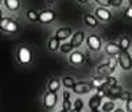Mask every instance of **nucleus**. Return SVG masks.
Wrapping results in <instances>:
<instances>
[{"mask_svg":"<svg viewBox=\"0 0 132 112\" xmlns=\"http://www.w3.org/2000/svg\"><path fill=\"white\" fill-rule=\"evenodd\" d=\"M129 98H131V94L128 93V91H124L122 95H121V100H125V101H127V100H129Z\"/></svg>","mask_w":132,"mask_h":112,"instance_id":"72a5a7b5","label":"nucleus"},{"mask_svg":"<svg viewBox=\"0 0 132 112\" xmlns=\"http://www.w3.org/2000/svg\"><path fill=\"white\" fill-rule=\"evenodd\" d=\"M3 19V12H2V8H0V21Z\"/></svg>","mask_w":132,"mask_h":112,"instance_id":"58836bf2","label":"nucleus"},{"mask_svg":"<svg viewBox=\"0 0 132 112\" xmlns=\"http://www.w3.org/2000/svg\"><path fill=\"white\" fill-rule=\"evenodd\" d=\"M16 57H18V62L19 64H29V62L32 61V53L30 50H29L28 47H25V46H22V47L18 48V54H16Z\"/></svg>","mask_w":132,"mask_h":112,"instance_id":"20e7f679","label":"nucleus"},{"mask_svg":"<svg viewBox=\"0 0 132 112\" xmlns=\"http://www.w3.org/2000/svg\"><path fill=\"white\" fill-rule=\"evenodd\" d=\"M72 29L70 28H59L58 31L55 32V37L58 40H68L69 37H72Z\"/></svg>","mask_w":132,"mask_h":112,"instance_id":"4468645a","label":"nucleus"},{"mask_svg":"<svg viewBox=\"0 0 132 112\" xmlns=\"http://www.w3.org/2000/svg\"><path fill=\"white\" fill-rule=\"evenodd\" d=\"M59 112H68V111H63V109H62V111H59Z\"/></svg>","mask_w":132,"mask_h":112,"instance_id":"37998d69","label":"nucleus"},{"mask_svg":"<svg viewBox=\"0 0 132 112\" xmlns=\"http://www.w3.org/2000/svg\"><path fill=\"white\" fill-rule=\"evenodd\" d=\"M62 97H63V100H69V98H70V91L65 90V91H63V94H62Z\"/></svg>","mask_w":132,"mask_h":112,"instance_id":"f704fd0d","label":"nucleus"},{"mask_svg":"<svg viewBox=\"0 0 132 112\" xmlns=\"http://www.w3.org/2000/svg\"><path fill=\"white\" fill-rule=\"evenodd\" d=\"M102 112H113L114 111V101H106L101 105Z\"/></svg>","mask_w":132,"mask_h":112,"instance_id":"5701e85b","label":"nucleus"},{"mask_svg":"<svg viewBox=\"0 0 132 112\" xmlns=\"http://www.w3.org/2000/svg\"><path fill=\"white\" fill-rule=\"evenodd\" d=\"M47 2H48V3H54L55 0H47Z\"/></svg>","mask_w":132,"mask_h":112,"instance_id":"a19ab883","label":"nucleus"},{"mask_svg":"<svg viewBox=\"0 0 132 112\" xmlns=\"http://www.w3.org/2000/svg\"><path fill=\"white\" fill-rule=\"evenodd\" d=\"M87 46H88V48L92 50V51H99V50L102 48L101 37L96 36V35H89L87 37Z\"/></svg>","mask_w":132,"mask_h":112,"instance_id":"39448f33","label":"nucleus"},{"mask_svg":"<svg viewBox=\"0 0 132 112\" xmlns=\"http://www.w3.org/2000/svg\"><path fill=\"white\" fill-rule=\"evenodd\" d=\"M96 95L101 98H105L106 97V89L105 87H101V89H96Z\"/></svg>","mask_w":132,"mask_h":112,"instance_id":"7c9ffc66","label":"nucleus"},{"mask_svg":"<svg viewBox=\"0 0 132 112\" xmlns=\"http://www.w3.org/2000/svg\"><path fill=\"white\" fill-rule=\"evenodd\" d=\"M61 80H58V79H51V80L48 82V91H51V93H56L58 90L61 89Z\"/></svg>","mask_w":132,"mask_h":112,"instance_id":"a211bd4d","label":"nucleus"},{"mask_svg":"<svg viewBox=\"0 0 132 112\" xmlns=\"http://www.w3.org/2000/svg\"><path fill=\"white\" fill-rule=\"evenodd\" d=\"M78 2H80V3H82V4H85V3H88L89 0H78Z\"/></svg>","mask_w":132,"mask_h":112,"instance_id":"e433bc0d","label":"nucleus"},{"mask_svg":"<svg viewBox=\"0 0 132 112\" xmlns=\"http://www.w3.org/2000/svg\"><path fill=\"white\" fill-rule=\"evenodd\" d=\"M125 108H127L128 112H132V97H131L129 100H127V105H125Z\"/></svg>","mask_w":132,"mask_h":112,"instance_id":"473e14b6","label":"nucleus"},{"mask_svg":"<svg viewBox=\"0 0 132 112\" xmlns=\"http://www.w3.org/2000/svg\"><path fill=\"white\" fill-rule=\"evenodd\" d=\"M124 3V0H110V6L113 7H121Z\"/></svg>","mask_w":132,"mask_h":112,"instance_id":"2f4dec72","label":"nucleus"},{"mask_svg":"<svg viewBox=\"0 0 132 112\" xmlns=\"http://www.w3.org/2000/svg\"><path fill=\"white\" fill-rule=\"evenodd\" d=\"M117 85V79H116L114 76H107V82L105 87H111V86H116Z\"/></svg>","mask_w":132,"mask_h":112,"instance_id":"cd10ccee","label":"nucleus"},{"mask_svg":"<svg viewBox=\"0 0 132 112\" xmlns=\"http://www.w3.org/2000/svg\"><path fill=\"white\" fill-rule=\"evenodd\" d=\"M105 51H106V54H109V55H118V54L121 53V48H120V46L117 43L107 41L106 46H105Z\"/></svg>","mask_w":132,"mask_h":112,"instance_id":"ddd939ff","label":"nucleus"},{"mask_svg":"<svg viewBox=\"0 0 132 112\" xmlns=\"http://www.w3.org/2000/svg\"><path fill=\"white\" fill-rule=\"evenodd\" d=\"M117 64L122 71H129L132 68V57L128 51H121L117 55Z\"/></svg>","mask_w":132,"mask_h":112,"instance_id":"f03ea898","label":"nucleus"},{"mask_svg":"<svg viewBox=\"0 0 132 112\" xmlns=\"http://www.w3.org/2000/svg\"><path fill=\"white\" fill-rule=\"evenodd\" d=\"M84 37H85V33L82 31H78L76 33L72 35V40H70V44H72L73 48H77L78 46H81V43L84 41Z\"/></svg>","mask_w":132,"mask_h":112,"instance_id":"f8f14e48","label":"nucleus"},{"mask_svg":"<svg viewBox=\"0 0 132 112\" xmlns=\"http://www.w3.org/2000/svg\"><path fill=\"white\" fill-rule=\"evenodd\" d=\"M84 24L89 28H96L98 26V19H96V17L87 14V15H84Z\"/></svg>","mask_w":132,"mask_h":112,"instance_id":"f3484780","label":"nucleus"},{"mask_svg":"<svg viewBox=\"0 0 132 112\" xmlns=\"http://www.w3.org/2000/svg\"><path fill=\"white\" fill-rule=\"evenodd\" d=\"M116 65H117V58H113L111 61L109 62H106V64H102V65H99L98 66V75L99 76H111V73L116 71Z\"/></svg>","mask_w":132,"mask_h":112,"instance_id":"f257e3e1","label":"nucleus"},{"mask_svg":"<svg viewBox=\"0 0 132 112\" xmlns=\"http://www.w3.org/2000/svg\"><path fill=\"white\" fill-rule=\"evenodd\" d=\"M106 82H107V78H105V76H94L89 80L91 86H92L94 89H101V87H105Z\"/></svg>","mask_w":132,"mask_h":112,"instance_id":"2eb2a0df","label":"nucleus"},{"mask_svg":"<svg viewBox=\"0 0 132 112\" xmlns=\"http://www.w3.org/2000/svg\"><path fill=\"white\" fill-rule=\"evenodd\" d=\"M69 112H81V111H77V109H72V111H69Z\"/></svg>","mask_w":132,"mask_h":112,"instance_id":"ea45409f","label":"nucleus"},{"mask_svg":"<svg viewBox=\"0 0 132 112\" xmlns=\"http://www.w3.org/2000/svg\"><path fill=\"white\" fill-rule=\"evenodd\" d=\"M84 108V101L81 98H77L76 101L73 102V109H77V111H81Z\"/></svg>","mask_w":132,"mask_h":112,"instance_id":"a878e982","label":"nucleus"},{"mask_svg":"<svg viewBox=\"0 0 132 112\" xmlns=\"http://www.w3.org/2000/svg\"><path fill=\"white\" fill-rule=\"evenodd\" d=\"M113 112H125V111H124L122 108H116V109H114Z\"/></svg>","mask_w":132,"mask_h":112,"instance_id":"c9c22d12","label":"nucleus"},{"mask_svg":"<svg viewBox=\"0 0 132 112\" xmlns=\"http://www.w3.org/2000/svg\"><path fill=\"white\" fill-rule=\"evenodd\" d=\"M43 102H44V107L47 108V109H52V108L56 105V102H58L56 93H51V91H48V93L44 95V101Z\"/></svg>","mask_w":132,"mask_h":112,"instance_id":"1a4fd4ad","label":"nucleus"},{"mask_svg":"<svg viewBox=\"0 0 132 112\" xmlns=\"http://www.w3.org/2000/svg\"><path fill=\"white\" fill-rule=\"evenodd\" d=\"M0 29L7 33H15L18 31V24H16V21L11 18H3L0 21Z\"/></svg>","mask_w":132,"mask_h":112,"instance_id":"7ed1b4c3","label":"nucleus"},{"mask_svg":"<svg viewBox=\"0 0 132 112\" xmlns=\"http://www.w3.org/2000/svg\"><path fill=\"white\" fill-rule=\"evenodd\" d=\"M101 105H102V98H101V97H98L96 94L92 95V97L89 98L88 107L91 108V109H98V108H101Z\"/></svg>","mask_w":132,"mask_h":112,"instance_id":"dca6fc26","label":"nucleus"},{"mask_svg":"<svg viewBox=\"0 0 132 112\" xmlns=\"http://www.w3.org/2000/svg\"><path fill=\"white\" fill-rule=\"evenodd\" d=\"M98 3V7H109L110 6V0H95Z\"/></svg>","mask_w":132,"mask_h":112,"instance_id":"c85d7f7f","label":"nucleus"},{"mask_svg":"<svg viewBox=\"0 0 132 112\" xmlns=\"http://www.w3.org/2000/svg\"><path fill=\"white\" fill-rule=\"evenodd\" d=\"M91 112H102V109H99V108L98 109H91Z\"/></svg>","mask_w":132,"mask_h":112,"instance_id":"4c0bfd02","label":"nucleus"},{"mask_svg":"<svg viewBox=\"0 0 132 112\" xmlns=\"http://www.w3.org/2000/svg\"><path fill=\"white\" fill-rule=\"evenodd\" d=\"M124 15H125V18H128V19H132V4H129V6L127 7Z\"/></svg>","mask_w":132,"mask_h":112,"instance_id":"c756f323","label":"nucleus"},{"mask_svg":"<svg viewBox=\"0 0 132 112\" xmlns=\"http://www.w3.org/2000/svg\"><path fill=\"white\" fill-rule=\"evenodd\" d=\"M61 83L66 87V89H73L74 85H76L77 82L74 80V78H72V76H63V78H62V80H61Z\"/></svg>","mask_w":132,"mask_h":112,"instance_id":"6ab92c4d","label":"nucleus"},{"mask_svg":"<svg viewBox=\"0 0 132 112\" xmlns=\"http://www.w3.org/2000/svg\"><path fill=\"white\" fill-rule=\"evenodd\" d=\"M69 61H70V64H73V65H81V64H84V61H85V57H84V54L80 53V51H72L70 53V57H69Z\"/></svg>","mask_w":132,"mask_h":112,"instance_id":"9b49d317","label":"nucleus"},{"mask_svg":"<svg viewBox=\"0 0 132 112\" xmlns=\"http://www.w3.org/2000/svg\"><path fill=\"white\" fill-rule=\"evenodd\" d=\"M26 18L29 21H32V22H36V21H39V12L29 10V11H26Z\"/></svg>","mask_w":132,"mask_h":112,"instance_id":"b1692460","label":"nucleus"},{"mask_svg":"<svg viewBox=\"0 0 132 112\" xmlns=\"http://www.w3.org/2000/svg\"><path fill=\"white\" fill-rule=\"evenodd\" d=\"M118 46H120V48H121V51H128V48H129V46H131V39L127 36L121 37L118 41Z\"/></svg>","mask_w":132,"mask_h":112,"instance_id":"412c9836","label":"nucleus"},{"mask_svg":"<svg viewBox=\"0 0 132 112\" xmlns=\"http://www.w3.org/2000/svg\"><path fill=\"white\" fill-rule=\"evenodd\" d=\"M92 89H94V87L91 86L89 82H77L72 90L76 94H88Z\"/></svg>","mask_w":132,"mask_h":112,"instance_id":"0eeeda50","label":"nucleus"},{"mask_svg":"<svg viewBox=\"0 0 132 112\" xmlns=\"http://www.w3.org/2000/svg\"><path fill=\"white\" fill-rule=\"evenodd\" d=\"M128 3H129V4H132V0H128Z\"/></svg>","mask_w":132,"mask_h":112,"instance_id":"79ce46f5","label":"nucleus"},{"mask_svg":"<svg viewBox=\"0 0 132 112\" xmlns=\"http://www.w3.org/2000/svg\"><path fill=\"white\" fill-rule=\"evenodd\" d=\"M0 4H2V0H0Z\"/></svg>","mask_w":132,"mask_h":112,"instance_id":"c03bdc74","label":"nucleus"},{"mask_svg":"<svg viewBox=\"0 0 132 112\" xmlns=\"http://www.w3.org/2000/svg\"><path fill=\"white\" fill-rule=\"evenodd\" d=\"M59 47H61V41L58 40L55 36L51 37V39L48 40V48L51 50V51H58V50H59Z\"/></svg>","mask_w":132,"mask_h":112,"instance_id":"4be33fe9","label":"nucleus"},{"mask_svg":"<svg viewBox=\"0 0 132 112\" xmlns=\"http://www.w3.org/2000/svg\"><path fill=\"white\" fill-rule=\"evenodd\" d=\"M59 50H61L63 54H69V53L73 50V47H72V44H70V43H63V44H61Z\"/></svg>","mask_w":132,"mask_h":112,"instance_id":"393cba45","label":"nucleus"},{"mask_svg":"<svg viewBox=\"0 0 132 112\" xmlns=\"http://www.w3.org/2000/svg\"><path fill=\"white\" fill-rule=\"evenodd\" d=\"M55 19V11L52 10H43L39 12V22L41 24H50Z\"/></svg>","mask_w":132,"mask_h":112,"instance_id":"6e6552de","label":"nucleus"},{"mask_svg":"<svg viewBox=\"0 0 132 112\" xmlns=\"http://www.w3.org/2000/svg\"><path fill=\"white\" fill-rule=\"evenodd\" d=\"M95 17H96V19L99 21H105V22H107V21L111 19V12L107 10V8L105 7H96V10H95Z\"/></svg>","mask_w":132,"mask_h":112,"instance_id":"9d476101","label":"nucleus"},{"mask_svg":"<svg viewBox=\"0 0 132 112\" xmlns=\"http://www.w3.org/2000/svg\"><path fill=\"white\" fill-rule=\"evenodd\" d=\"M4 4L10 11H16L19 8V0H4Z\"/></svg>","mask_w":132,"mask_h":112,"instance_id":"aec40b11","label":"nucleus"},{"mask_svg":"<svg viewBox=\"0 0 132 112\" xmlns=\"http://www.w3.org/2000/svg\"><path fill=\"white\" fill-rule=\"evenodd\" d=\"M105 89H106V97H109L110 100L121 98V95L124 93V89L121 86H118V85L111 86V87H105Z\"/></svg>","mask_w":132,"mask_h":112,"instance_id":"423d86ee","label":"nucleus"},{"mask_svg":"<svg viewBox=\"0 0 132 112\" xmlns=\"http://www.w3.org/2000/svg\"><path fill=\"white\" fill-rule=\"evenodd\" d=\"M62 109L63 111H72L73 109V104L69 101V100H63V102H62Z\"/></svg>","mask_w":132,"mask_h":112,"instance_id":"bb28decb","label":"nucleus"}]
</instances>
